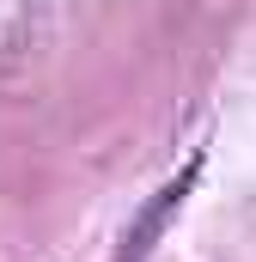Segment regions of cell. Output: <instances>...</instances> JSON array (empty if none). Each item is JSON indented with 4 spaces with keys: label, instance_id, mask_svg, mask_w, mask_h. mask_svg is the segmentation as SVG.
Segmentation results:
<instances>
[{
    "label": "cell",
    "instance_id": "cell-1",
    "mask_svg": "<svg viewBox=\"0 0 256 262\" xmlns=\"http://www.w3.org/2000/svg\"><path fill=\"white\" fill-rule=\"evenodd\" d=\"M195 183H201V152H195V159L171 177V183H159V189H153V201L134 213V226H128V238H122V262H146V256H153V244L165 238V226L177 220V207L189 201Z\"/></svg>",
    "mask_w": 256,
    "mask_h": 262
}]
</instances>
